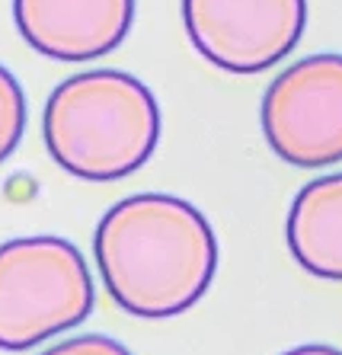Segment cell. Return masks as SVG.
I'll list each match as a JSON object with an SVG mask.
<instances>
[{
    "mask_svg": "<svg viewBox=\"0 0 342 355\" xmlns=\"http://www.w3.org/2000/svg\"><path fill=\"white\" fill-rule=\"evenodd\" d=\"M42 355H132L122 343L100 333H87V336H74V339H61L58 346L45 349Z\"/></svg>",
    "mask_w": 342,
    "mask_h": 355,
    "instance_id": "obj_9",
    "label": "cell"
},
{
    "mask_svg": "<svg viewBox=\"0 0 342 355\" xmlns=\"http://www.w3.org/2000/svg\"><path fill=\"white\" fill-rule=\"evenodd\" d=\"M13 23L45 58L93 61L132 33L134 0H13Z\"/></svg>",
    "mask_w": 342,
    "mask_h": 355,
    "instance_id": "obj_6",
    "label": "cell"
},
{
    "mask_svg": "<svg viewBox=\"0 0 342 355\" xmlns=\"http://www.w3.org/2000/svg\"><path fill=\"white\" fill-rule=\"evenodd\" d=\"M285 234L304 272L342 282V173L320 176L294 196Z\"/></svg>",
    "mask_w": 342,
    "mask_h": 355,
    "instance_id": "obj_7",
    "label": "cell"
},
{
    "mask_svg": "<svg viewBox=\"0 0 342 355\" xmlns=\"http://www.w3.org/2000/svg\"><path fill=\"white\" fill-rule=\"evenodd\" d=\"M285 355H342V352H339V349H333V346L310 343V346H298V349H291V352H285Z\"/></svg>",
    "mask_w": 342,
    "mask_h": 355,
    "instance_id": "obj_10",
    "label": "cell"
},
{
    "mask_svg": "<svg viewBox=\"0 0 342 355\" xmlns=\"http://www.w3.org/2000/svg\"><path fill=\"white\" fill-rule=\"evenodd\" d=\"M262 135L278 160L330 166L342 160V55H310L269 83Z\"/></svg>",
    "mask_w": 342,
    "mask_h": 355,
    "instance_id": "obj_4",
    "label": "cell"
},
{
    "mask_svg": "<svg viewBox=\"0 0 342 355\" xmlns=\"http://www.w3.org/2000/svg\"><path fill=\"white\" fill-rule=\"evenodd\" d=\"M96 304L84 253L64 237L0 243V349L23 352L74 330Z\"/></svg>",
    "mask_w": 342,
    "mask_h": 355,
    "instance_id": "obj_3",
    "label": "cell"
},
{
    "mask_svg": "<svg viewBox=\"0 0 342 355\" xmlns=\"http://www.w3.org/2000/svg\"><path fill=\"white\" fill-rule=\"evenodd\" d=\"M186 35L227 74H262L298 49L307 0H183Z\"/></svg>",
    "mask_w": 342,
    "mask_h": 355,
    "instance_id": "obj_5",
    "label": "cell"
},
{
    "mask_svg": "<svg viewBox=\"0 0 342 355\" xmlns=\"http://www.w3.org/2000/svg\"><path fill=\"white\" fill-rule=\"evenodd\" d=\"M26 132V96L23 87L0 64V164L19 148Z\"/></svg>",
    "mask_w": 342,
    "mask_h": 355,
    "instance_id": "obj_8",
    "label": "cell"
},
{
    "mask_svg": "<svg viewBox=\"0 0 342 355\" xmlns=\"http://www.w3.org/2000/svg\"><path fill=\"white\" fill-rule=\"evenodd\" d=\"M93 257L109 297L125 314L167 320L186 314L208 291L217 240L208 218L186 198L141 192L102 215Z\"/></svg>",
    "mask_w": 342,
    "mask_h": 355,
    "instance_id": "obj_1",
    "label": "cell"
},
{
    "mask_svg": "<svg viewBox=\"0 0 342 355\" xmlns=\"http://www.w3.org/2000/svg\"><path fill=\"white\" fill-rule=\"evenodd\" d=\"M42 135L61 170L87 182H116L157 150L160 109L138 77L106 67L87 71L51 90Z\"/></svg>",
    "mask_w": 342,
    "mask_h": 355,
    "instance_id": "obj_2",
    "label": "cell"
}]
</instances>
